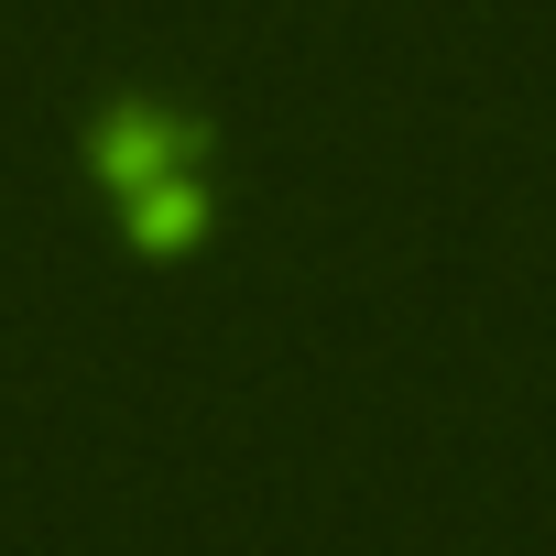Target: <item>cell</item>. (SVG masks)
I'll use <instances>...</instances> for the list:
<instances>
[{"label": "cell", "instance_id": "6da1fadb", "mask_svg": "<svg viewBox=\"0 0 556 556\" xmlns=\"http://www.w3.org/2000/svg\"><path fill=\"white\" fill-rule=\"evenodd\" d=\"M99 175L131 186L142 240H186V229H197V186L175 175V131H164V121H110V131H99Z\"/></svg>", "mask_w": 556, "mask_h": 556}]
</instances>
